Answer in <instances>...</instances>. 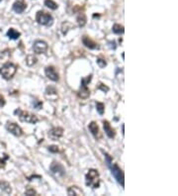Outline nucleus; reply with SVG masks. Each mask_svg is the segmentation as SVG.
<instances>
[{
	"label": "nucleus",
	"instance_id": "nucleus-1",
	"mask_svg": "<svg viewBox=\"0 0 178 196\" xmlns=\"http://www.w3.org/2000/svg\"><path fill=\"white\" fill-rule=\"evenodd\" d=\"M103 154H104V155H105L106 163H107V164L109 166V169H110V170H111V174L115 177V179H116L120 184H121V186L124 187L125 186V176H124L123 170L119 168V165L117 164H113L112 163L113 159L107 153L103 152Z\"/></svg>",
	"mask_w": 178,
	"mask_h": 196
},
{
	"label": "nucleus",
	"instance_id": "nucleus-2",
	"mask_svg": "<svg viewBox=\"0 0 178 196\" xmlns=\"http://www.w3.org/2000/svg\"><path fill=\"white\" fill-rule=\"evenodd\" d=\"M85 184L89 187H92L94 189L98 188L100 185V179H99V172L97 169H91L88 170V172L85 175Z\"/></svg>",
	"mask_w": 178,
	"mask_h": 196
},
{
	"label": "nucleus",
	"instance_id": "nucleus-3",
	"mask_svg": "<svg viewBox=\"0 0 178 196\" xmlns=\"http://www.w3.org/2000/svg\"><path fill=\"white\" fill-rule=\"evenodd\" d=\"M17 71V66L12 62H6L0 67V74L2 77L6 80H9L12 78Z\"/></svg>",
	"mask_w": 178,
	"mask_h": 196
},
{
	"label": "nucleus",
	"instance_id": "nucleus-4",
	"mask_svg": "<svg viewBox=\"0 0 178 196\" xmlns=\"http://www.w3.org/2000/svg\"><path fill=\"white\" fill-rule=\"evenodd\" d=\"M15 115H18L19 119L21 122H26V123H30V124H36L39 119L36 115H34L30 112L27 111H22L21 109H17V110L14 111Z\"/></svg>",
	"mask_w": 178,
	"mask_h": 196
},
{
	"label": "nucleus",
	"instance_id": "nucleus-5",
	"mask_svg": "<svg viewBox=\"0 0 178 196\" xmlns=\"http://www.w3.org/2000/svg\"><path fill=\"white\" fill-rule=\"evenodd\" d=\"M36 21L40 25L51 26L54 23V18L51 14L45 12V11H38L36 14Z\"/></svg>",
	"mask_w": 178,
	"mask_h": 196
},
{
	"label": "nucleus",
	"instance_id": "nucleus-6",
	"mask_svg": "<svg viewBox=\"0 0 178 196\" xmlns=\"http://www.w3.org/2000/svg\"><path fill=\"white\" fill-rule=\"evenodd\" d=\"M48 44L45 41H42V40H37L33 44V51L38 55L45 54L48 51Z\"/></svg>",
	"mask_w": 178,
	"mask_h": 196
},
{
	"label": "nucleus",
	"instance_id": "nucleus-7",
	"mask_svg": "<svg viewBox=\"0 0 178 196\" xmlns=\"http://www.w3.org/2000/svg\"><path fill=\"white\" fill-rule=\"evenodd\" d=\"M50 170L51 171V174L56 176H62L65 174V169L64 168V165L60 163H56V161L51 163V164L50 165Z\"/></svg>",
	"mask_w": 178,
	"mask_h": 196
},
{
	"label": "nucleus",
	"instance_id": "nucleus-8",
	"mask_svg": "<svg viewBox=\"0 0 178 196\" xmlns=\"http://www.w3.org/2000/svg\"><path fill=\"white\" fill-rule=\"evenodd\" d=\"M6 130L9 132V133H11L16 137H20L23 134V130L20 128V126L17 125L16 123H13V122H8L6 124Z\"/></svg>",
	"mask_w": 178,
	"mask_h": 196
},
{
	"label": "nucleus",
	"instance_id": "nucleus-9",
	"mask_svg": "<svg viewBox=\"0 0 178 196\" xmlns=\"http://www.w3.org/2000/svg\"><path fill=\"white\" fill-rule=\"evenodd\" d=\"M48 135L50 137V139L54 140V141H57L62 137V135H64V129H62L61 127H55V128L51 129L49 131Z\"/></svg>",
	"mask_w": 178,
	"mask_h": 196
},
{
	"label": "nucleus",
	"instance_id": "nucleus-10",
	"mask_svg": "<svg viewBox=\"0 0 178 196\" xmlns=\"http://www.w3.org/2000/svg\"><path fill=\"white\" fill-rule=\"evenodd\" d=\"M45 73H46V76H47L49 79L53 80V81H59L60 80L59 73L56 72L55 68L54 66H47L46 67Z\"/></svg>",
	"mask_w": 178,
	"mask_h": 196
},
{
	"label": "nucleus",
	"instance_id": "nucleus-11",
	"mask_svg": "<svg viewBox=\"0 0 178 196\" xmlns=\"http://www.w3.org/2000/svg\"><path fill=\"white\" fill-rule=\"evenodd\" d=\"M82 44L85 46L86 48H88L90 50H98L100 47L99 45L95 43L92 39H90L88 36H83L82 37Z\"/></svg>",
	"mask_w": 178,
	"mask_h": 196
},
{
	"label": "nucleus",
	"instance_id": "nucleus-12",
	"mask_svg": "<svg viewBox=\"0 0 178 196\" xmlns=\"http://www.w3.org/2000/svg\"><path fill=\"white\" fill-rule=\"evenodd\" d=\"M26 8H27V4L23 1V0H17V1L13 4V10L18 14H21L24 12Z\"/></svg>",
	"mask_w": 178,
	"mask_h": 196
},
{
	"label": "nucleus",
	"instance_id": "nucleus-13",
	"mask_svg": "<svg viewBox=\"0 0 178 196\" xmlns=\"http://www.w3.org/2000/svg\"><path fill=\"white\" fill-rule=\"evenodd\" d=\"M103 128H104V131H105V134L108 136V138H110V139H113L115 138V130L111 127L110 123L108 122V121H103Z\"/></svg>",
	"mask_w": 178,
	"mask_h": 196
},
{
	"label": "nucleus",
	"instance_id": "nucleus-14",
	"mask_svg": "<svg viewBox=\"0 0 178 196\" xmlns=\"http://www.w3.org/2000/svg\"><path fill=\"white\" fill-rule=\"evenodd\" d=\"M78 96L82 99H87L90 96V90L87 87V84L81 83V86H80V89L78 91Z\"/></svg>",
	"mask_w": 178,
	"mask_h": 196
},
{
	"label": "nucleus",
	"instance_id": "nucleus-15",
	"mask_svg": "<svg viewBox=\"0 0 178 196\" xmlns=\"http://www.w3.org/2000/svg\"><path fill=\"white\" fill-rule=\"evenodd\" d=\"M88 129L89 131L91 132V134L94 136L95 139H99L101 138V134H100V131H99V127L97 125L95 122H91L88 126Z\"/></svg>",
	"mask_w": 178,
	"mask_h": 196
},
{
	"label": "nucleus",
	"instance_id": "nucleus-16",
	"mask_svg": "<svg viewBox=\"0 0 178 196\" xmlns=\"http://www.w3.org/2000/svg\"><path fill=\"white\" fill-rule=\"evenodd\" d=\"M67 194L70 195V196H72V195L80 196V195H83V191L77 186H70V188L67 189Z\"/></svg>",
	"mask_w": 178,
	"mask_h": 196
},
{
	"label": "nucleus",
	"instance_id": "nucleus-17",
	"mask_svg": "<svg viewBox=\"0 0 178 196\" xmlns=\"http://www.w3.org/2000/svg\"><path fill=\"white\" fill-rule=\"evenodd\" d=\"M20 36H21V33L18 32V31H16L13 28H10L8 30V32H7V37L11 40H17Z\"/></svg>",
	"mask_w": 178,
	"mask_h": 196
},
{
	"label": "nucleus",
	"instance_id": "nucleus-18",
	"mask_svg": "<svg viewBox=\"0 0 178 196\" xmlns=\"http://www.w3.org/2000/svg\"><path fill=\"white\" fill-rule=\"evenodd\" d=\"M76 21H77V24H78V26L81 28V27H84L85 25H86V22H87V18H86V16H85V14H83V13H80L78 16H77V19H76Z\"/></svg>",
	"mask_w": 178,
	"mask_h": 196
},
{
	"label": "nucleus",
	"instance_id": "nucleus-19",
	"mask_svg": "<svg viewBox=\"0 0 178 196\" xmlns=\"http://www.w3.org/2000/svg\"><path fill=\"white\" fill-rule=\"evenodd\" d=\"M74 26L72 24H70V22H65V23H62V25H61V32L64 35H65V34L68 32V30H70V29H73Z\"/></svg>",
	"mask_w": 178,
	"mask_h": 196
},
{
	"label": "nucleus",
	"instance_id": "nucleus-20",
	"mask_svg": "<svg viewBox=\"0 0 178 196\" xmlns=\"http://www.w3.org/2000/svg\"><path fill=\"white\" fill-rule=\"evenodd\" d=\"M37 57L36 56H32V55H30V56H28L27 57H26V65L28 66H33L34 65H35V63H37Z\"/></svg>",
	"mask_w": 178,
	"mask_h": 196
},
{
	"label": "nucleus",
	"instance_id": "nucleus-21",
	"mask_svg": "<svg viewBox=\"0 0 178 196\" xmlns=\"http://www.w3.org/2000/svg\"><path fill=\"white\" fill-rule=\"evenodd\" d=\"M46 95L51 97V96H55V97H57V91L55 87H53V86H49V87H47V89H46Z\"/></svg>",
	"mask_w": 178,
	"mask_h": 196
},
{
	"label": "nucleus",
	"instance_id": "nucleus-22",
	"mask_svg": "<svg viewBox=\"0 0 178 196\" xmlns=\"http://www.w3.org/2000/svg\"><path fill=\"white\" fill-rule=\"evenodd\" d=\"M45 5L51 10H56L57 7H59V5H57L55 1H53V0H45Z\"/></svg>",
	"mask_w": 178,
	"mask_h": 196
},
{
	"label": "nucleus",
	"instance_id": "nucleus-23",
	"mask_svg": "<svg viewBox=\"0 0 178 196\" xmlns=\"http://www.w3.org/2000/svg\"><path fill=\"white\" fill-rule=\"evenodd\" d=\"M112 31L115 34H118V35H120V34H123L125 32L124 27L122 25H120V24H115L113 26V28H112Z\"/></svg>",
	"mask_w": 178,
	"mask_h": 196
},
{
	"label": "nucleus",
	"instance_id": "nucleus-24",
	"mask_svg": "<svg viewBox=\"0 0 178 196\" xmlns=\"http://www.w3.org/2000/svg\"><path fill=\"white\" fill-rule=\"evenodd\" d=\"M0 188L3 189L6 193L11 192V186H10V184L6 181H0Z\"/></svg>",
	"mask_w": 178,
	"mask_h": 196
},
{
	"label": "nucleus",
	"instance_id": "nucleus-25",
	"mask_svg": "<svg viewBox=\"0 0 178 196\" xmlns=\"http://www.w3.org/2000/svg\"><path fill=\"white\" fill-rule=\"evenodd\" d=\"M96 110H97V112H98L100 115H103V114H104V111H105V106H104V104H103V103H101V102H97L96 103Z\"/></svg>",
	"mask_w": 178,
	"mask_h": 196
},
{
	"label": "nucleus",
	"instance_id": "nucleus-26",
	"mask_svg": "<svg viewBox=\"0 0 178 196\" xmlns=\"http://www.w3.org/2000/svg\"><path fill=\"white\" fill-rule=\"evenodd\" d=\"M32 105L34 106V108L37 109V110H39V109H42L43 107V103L41 101H39L38 99H33L32 101Z\"/></svg>",
	"mask_w": 178,
	"mask_h": 196
},
{
	"label": "nucleus",
	"instance_id": "nucleus-27",
	"mask_svg": "<svg viewBox=\"0 0 178 196\" xmlns=\"http://www.w3.org/2000/svg\"><path fill=\"white\" fill-rule=\"evenodd\" d=\"M96 61H97V65H98V66H99L100 68H104V67L107 66L106 61H105V60H103V59H100V57H98Z\"/></svg>",
	"mask_w": 178,
	"mask_h": 196
},
{
	"label": "nucleus",
	"instance_id": "nucleus-28",
	"mask_svg": "<svg viewBox=\"0 0 178 196\" xmlns=\"http://www.w3.org/2000/svg\"><path fill=\"white\" fill-rule=\"evenodd\" d=\"M25 194H26V195H36L37 192H36V190L34 189V188H32V187H30V186H28V187L26 188Z\"/></svg>",
	"mask_w": 178,
	"mask_h": 196
},
{
	"label": "nucleus",
	"instance_id": "nucleus-29",
	"mask_svg": "<svg viewBox=\"0 0 178 196\" xmlns=\"http://www.w3.org/2000/svg\"><path fill=\"white\" fill-rule=\"evenodd\" d=\"M98 88L99 90H102L103 92H107V91H109V87L108 86H106L105 84H103V83H99V85H98Z\"/></svg>",
	"mask_w": 178,
	"mask_h": 196
},
{
	"label": "nucleus",
	"instance_id": "nucleus-30",
	"mask_svg": "<svg viewBox=\"0 0 178 196\" xmlns=\"http://www.w3.org/2000/svg\"><path fill=\"white\" fill-rule=\"evenodd\" d=\"M48 149L51 153H59L60 152L59 147L57 146H50V147H48Z\"/></svg>",
	"mask_w": 178,
	"mask_h": 196
},
{
	"label": "nucleus",
	"instance_id": "nucleus-31",
	"mask_svg": "<svg viewBox=\"0 0 178 196\" xmlns=\"http://www.w3.org/2000/svg\"><path fill=\"white\" fill-rule=\"evenodd\" d=\"M5 103H6V101H5L4 97L2 95H0V107H3L5 105Z\"/></svg>",
	"mask_w": 178,
	"mask_h": 196
},
{
	"label": "nucleus",
	"instance_id": "nucleus-32",
	"mask_svg": "<svg viewBox=\"0 0 178 196\" xmlns=\"http://www.w3.org/2000/svg\"><path fill=\"white\" fill-rule=\"evenodd\" d=\"M108 44H109V47H110L111 49H113V50H115V49L117 48L116 43H115L114 41H113V42H108Z\"/></svg>",
	"mask_w": 178,
	"mask_h": 196
},
{
	"label": "nucleus",
	"instance_id": "nucleus-33",
	"mask_svg": "<svg viewBox=\"0 0 178 196\" xmlns=\"http://www.w3.org/2000/svg\"><path fill=\"white\" fill-rule=\"evenodd\" d=\"M122 131H123V132H122L123 135H125V125H124V124L122 125Z\"/></svg>",
	"mask_w": 178,
	"mask_h": 196
},
{
	"label": "nucleus",
	"instance_id": "nucleus-34",
	"mask_svg": "<svg viewBox=\"0 0 178 196\" xmlns=\"http://www.w3.org/2000/svg\"><path fill=\"white\" fill-rule=\"evenodd\" d=\"M1 1H2V0H0V2H1Z\"/></svg>",
	"mask_w": 178,
	"mask_h": 196
}]
</instances>
